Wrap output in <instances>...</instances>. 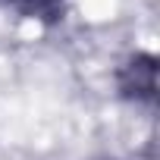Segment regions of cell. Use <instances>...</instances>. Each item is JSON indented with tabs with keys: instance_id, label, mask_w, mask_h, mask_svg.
Listing matches in <instances>:
<instances>
[{
	"instance_id": "obj_1",
	"label": "cell",
	"mask_w": 160,
	"mask_h": 160,
	"mask_svg": "<svg viewBox=\"0 0 160 160\" xmlns=\"http://www.w3.org/2000/svg\"><path fill=\"white\" fill-rule=\"evenodd\" d=\"M116 82H119L122 98L151 107L154 98H157V60L151 53H135L132 60L122 63Z\"/></svg>"
},
{
	"instance_id": "obj_2",
	"label": "cell",
	"mask_w": 160,
	"mask_h": 160,
	"mask_svg": "<svg viewBox=\"0 0 160 160\" xmlns=\"http://www.w3.org/2000/svg\"><path fill=\"white\" fill-rule=\"evenodd\" d=\"M3 7H10V10H16V13H22V16H57L60 13V7H63V0H0Z\"/></svg>"
}]
</instances>
